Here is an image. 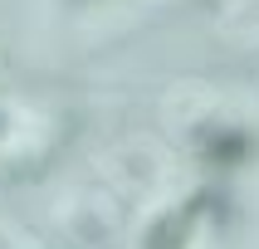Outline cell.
Listing matches in <instances>:
<instances>
[{"label": "cell", "instance_id": "cell-1", "mask_svg": "<svg viewBox=\"0 0 259 249\" xmlns=\"http://www.w3.org/2000/svg\"><path fill=\"white\" fill-rule=\"evenodd\" d=\"M205 215H220V190H201V195H191L186 205H176L171 215H161L152 230H147V249H186L196 225Z\"/></svg>", "mask_w": 259, "mask_h": 249}, {"label": "cell", "instance_id": "cell-3", "mask_svg": "<svg viewBox=\"0 0 259 249\" xmlns=\"http://www.w3.org/2000/svg\"><path fill=\"white\" fill-rule=\"evenodd\" d=\"M0 132H5V117H0Z\"/></svg>", "mask_w": 259, "mask_h": 249}, {"label": "cell", "instance_id": "cell-2", "mask_svg": "<svg viewBox=\"0 0 259 249\" xmlns=\"http://www.w3.org/2000/svg\"><path fill=\"white\" fill-rule=\"evenodd\" d=\"M196 146L210 166H240V161L254 157V137L240 127H201L196 132Z\"/></svg>", "mask_w": 259, "mask_h": 249}]
</instances>
